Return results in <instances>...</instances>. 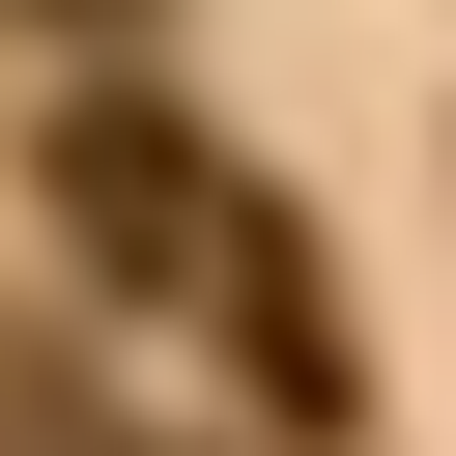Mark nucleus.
<instances>
[{
	"instance_id": "f257e3e1",
	"label": "nucleus",
	"mask_w": 456,
	"mask_h": 456,
	"mask_svg": "<svg viewBox=\"0 0 456 456\" xmlns=\"http://www.w3.org/2000/svg\"><path fill=\"white\" fill-rule=\"evenodd\" d=\"M57 228H86L114 285H256V171H228L200 114H142V86L57 114Z\"/></svg>"
}]
</instances>
